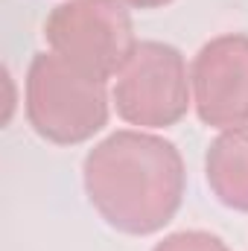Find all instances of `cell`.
Listing matches in <instances>:
<instances>
[{
  "mask_svg": "<svg viewBox=\"0 0 248 251\" xmlns=\"http://www.w3.org/2000/svg\"><path fill=\"white\" fill-rule=\"evenodd\" d=\"M193 102L184 53L167 41H137L131 59L114 76L111 105L117 117L140 128H167Z\"/></svg>",
  "mask_w": 248,
  "mask_h": 251,
  "instance_id": "4",
  "label": "cell"
},
{
  "mask_svg": "<svg viewBox=\"0 0 248 251\" xmlns=\"http://www.w3.org/2000/svg\"><path fill=\"white\" fill-rule=\"evenodd\" d=\"M44 38L56 56L102 82L114 79L137 47L123 0H64L47 15Z\"/></svg>",
  "mask_w": 248,
  "mask_h": 251,
  "instance_id": "3",
  "label": "cell"
},
{
  "mask_svg": "<svg viewBox=\"0 0 248 251\" xmlns=\"http://www.w3.org/2000/svg\"><path fill=\"white\" fill-rule=\"evenodd\" d=\"M152 251H231L228 243L210 231H175L167 234Z\"/></svg>",
  "mask_w": 248,
  "mask_h": 251,
  "instance_id": "7",
  "label": "cell"
},
{
  "mask_svg": "<svg viewBox=\"0 0 248 251\" xmlns=\"http://www.w3.org/2000/svg\"><path fill=\"white\" fill-rule=\"evenodd\" d=\"M82 184L108 228L152 237L181 210L187 170L173 140L146 128H120L85 155Z\"/></svg>",
  "mask_w": 248,
  "mask_h": 251,
  "instance_id": "1",
  "label": "cell"
},
{
  "mask_svg": "<svg viewBox=\"0 0 248 251\" xmlns=\"http://www.w3.org/2000/svg\"><path fill=\"white\" fill-rule=\"evenodd\" d=\"M123 3L131 9H161V6H170L173 0H123Z\"/></svg>",
  "mask_w": 248,
  "mask_h": 251,
  "instance_id": "8",
  "label": "cell"
},
{
  "mask_svg": "<svg viewBox=\"0 0 248 251\" xmlns=\"http://www.w3.org/2000/svg\"><path fill=\"white\" fill-rule=\"evenodd\" d=\"M26 120L56 146H79L108 126L111 102L102 79L79 70L62 56L35 53L26 67Z\"/></svg>",
  "mask_w": 248,
  "mask_h": 251,
  "instance_id": "2",
  "label": "cell"
},
{
  "mask_svg": "<svg viewBox=\"0 0 248 251\" xmlns=\"http://www.w3.org/2000/svg\"><path fill=\"white\" fill-rule=\"evenodd\" d=\"M204 178L219 204L248 213V126L225 128L210 140Z\"/></svg>",
  "mask_w": 248,
  "mask_h": 251,
  "instance_id": "6",
  "label": "cell"
},
{
  "mask_svg": "<svg viewBox=\"0 0 248 251\" xmlns=\"http://www.w3.org/2000/svg\"><path fill=\"white\" fill-rule=\"evenodd\" d=\"M190 88L204 126H248V35L225 32L204 41L190 64Z\"/></svg>",
  "mask_w": 248,
  "mask_h": 251,
  "instance_id": "5",
  "label": "cell"
}]
</instances>
